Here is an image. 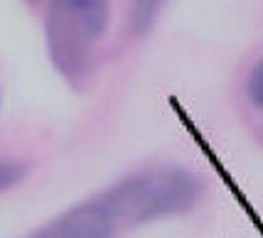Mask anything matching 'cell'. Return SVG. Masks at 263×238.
I'll return each instance as SVG.
<instances>
[{
  "label": "cell",
  "mask_w": 263,
  "mask_h": 238,
  "mask_svg": "<svg viewBox=\"0 0 263 238\" xmlns=\"http://www.w3.org/2000/svg\"><path fill=\"white\" fill-rule=\"evenodd\" d=\"M199 196L202 182L192 172L180 167H155L116 182L93 199L118 233L121 228L182 214L197 204Z\"/></svg>",
  "instance_id": "1"
},
{
  "label": "cell",
  "mask_w": 263,
  "mask_h": 238,
  "mask_svg": "<svg viewBox=\"0 0 263 238\" xmlns=\"http://www.w3.org/2000/svg\"><path fill=\"white\" fill-rule=\"evenodd\" d=\"M165 0H130V25L138 34L153 27Z\"/></svg>",
  "instance_id": "4"
},
{
  "label": "cell",
  "mask_w": 263,
  "mask_h": 238,
  "mask_svg": "<svg viewBox=\"0 0 263 238\" xmlns=\"http://www.w3.org/2000/svg\"><path fill=\"white\" fill-rule=\"evenodd\" d=\"M246 96L256 108L263 111V59L256 62V67L251 69V74L246 79Z\"/></svg>",
  "instance_id": "5"
},
{
  "label": "cell",
  "mask_w": 263,
  "mask_h": 238,
  "mask_svg": "<svg viewBox=\"0 0 263 238\" xmlns=\"http://www.w3.org/2000/svg\"><path fill=\"white\" fill-rule=\"evenodd\" d=\"M108 0H49L45 20L47 52L67 81H81L93 64V49L106 32Z\"/></svg>",
  "instance_id": "2"
},
{
  "label": "cell",
  "mask_w": 263,
  "mask_h": 238,
  "mask_svg": "<svg viewBox=\"0 0 263 238\" xmlns=\"http://www.w3.org/2000/svg\"><path fill=\"white\" fill-rule=\"evenodd\" d=\"M25 177V167L20 162H12V160H0V192L15 187L17 182Z\"/></svg>",
  "instance_id": "6"
},
{
  "label": "cell",
  "mask_w": 263,
  "mask_h": 238,
  "mask_svg": "<svg viewBox=\"0 0 263 238\" xmlns=\"http://www.w3.org/2000/svg\"><path fill=\"white\" fill-rule=\"evenodd\" d=\"M116 231L108 224L96 199H86L81 204L67 209L57 219L40 226L30 238H114Z\"/></svg>",
  "instance_id": "3"
}]
</instances>
